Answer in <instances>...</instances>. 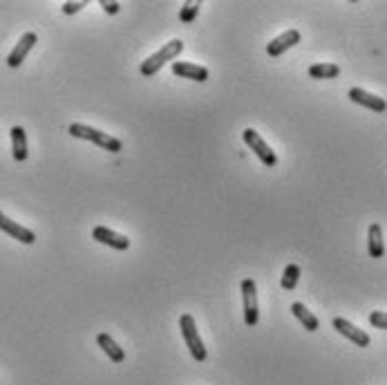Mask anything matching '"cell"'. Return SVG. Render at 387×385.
I'll return each instance as SVG.
<instances>
[{"label": "cell", "mask_w": 387, "mask_h": 385, "mask_svg": "<svg viewBox=\"0 0 387 385\" xmlns=\"http://www.w3.org/2000/svg\"><path fill=\"white\" fill-rule=\"evenodd\" d=\"M340 74V67L336 63H313L309 67L311 79H336Z\"/></svg>", "instance_id": "17"}, {"label": "cell", "mask_w": 387, "mask_h": 385, "mask_svg": "<svg viewBox=\"0 0 387 385\" xmlns=\"http://www.w3.org/2000/svg\"><path fill=\"white\" fill-rule=\"evenodd\" d=\"M367 251H370V258H376V260L385 256L383 229L379 222L370 224V231H367Z\"/></svg>", "instance_id": "13"}, {"label": "cell", "mask_w": 387, "mask_h": 385, "mask_svg": "<svg viewBox=\"0 0 387 385\" xmlns=\"http://www.w3.org/2000/svg\"><path fill=\"white\" fill-rule=\"evenodd\" d=\"M85 7V3L83 0H76V3H63V14L65 16H72V14H76V12H81V9Z\"/></svg>", "instance_id": "21"}, {"label": "cell", "mask_w": 387, "mask_h": 385, "mask_svg": "<svg viewBox=\"0 0 387 385\" xmlns=\"http://www.w3.org/2000/svg\"><path fill=\"white\" fill-rule=\"evenodd\" d=\"M12 152H14V159L16 161H25L27 155H30V150H27V134L23 125H14L12 128Z\"/></svg>", "instance_id": "14"}, {"label": "cell", "mask_w": 387, "mask_h": 385, "mask_svg": "<svg viewBox=\"0 0 387 385\" xmlns=\"http://www.w3.org/2000/svg\"><path fill=\"white\" fill-rule=\"evenodd\" d=\"M298 43H300V32L298 30H286L284 34L275 36V39L266 45V54L271 59H278V56H282L286 50L295 48Z\"/></svg>", "instance_id": "7"}, {"label": "cell", "mask_w": 387, "mask_h": 385, "mask_svg": "<svg viewBox=\"0 0 387 385\" xmlns=\"http://www.w3.org/2000/svg\"><path fill=\"white\" fill-rule=\"evenodd\" d=\"M67 132L72 134V137H76V139L92 141L94 146L103 148L107 152H119L123 148V143L116 137H112V134H105V132L96 130V128H90V125H85V123H70Z\"/></svg>", "instance_id": "1"}, {"label": "cell", "mask_w": 387, "mask_h": 385, "mask_svg": "<svg viewBox=\"0 0 387 385\" xmlns=\"http://www.w3.org/2000/svg\"><path fill=\"white\" fill-rule=\"evenodd\" d=\"M298 280H300V267L298 264H286V269H284V273H282V280H280V284H282V289H286V291H291V289H295V284H298Z\"/></svg>", "instance_id": "18"}, {"label": "cell", "mask_w": 387, "mask_h": 385, "mask_svg": "<svg viewBox=\"0 0 387 385\" xmlns=\"http://www.w3.org/2000/svg\"><path fill=\"white\" fill-rule=\"evenodd\" d=\"M36 41H39V36H36L34 32H27L23 34V39L16 43V48L9 52V56H7V65L9 67H21L23 65V61L27 59V54L32 52V48L36 45Z\"/></svg>", "instance_id": "9"}, {"label": "cell", "mask_w": 387, "mask_h": 385, "mask_svg": "<svg viewBox=\"0 0 387 385\" xmlns=\"http://www.w3.org/2000/svg\"><path fill=\"white\" fill-rule=\"evenodd\" d=\"M291 313L302 322L304 329H307V331H316V329H320V320H318L316 316H313V313H311L307 307H304L302 302H293V304H291Z\"/></svg>", "instance_id": "16"}, {"label": "cell", "mask_w": 387, "mask_h": 385, "mask_svg": "<svg viewBox=\"0 0 387 385\" xmlns=\"http://www.w3.org/2000/svg\"><path fill=\"white\" fill-rule=\"evenodd\" d=\"M96 343H98V347L103 349L105 356L110 358L112 363H123L125 352H123L119 345H116V340H114L110 334H98V336H96Z\"/></svg>", "instance_id": "15"}, {"label": "cell", "mask_w": 387, "mask_h": 385, "mask_svg": "<svg viewBox=\"0 0 387 385\" xmlns=\"http://www.w3.org/2000/svg\"><path fill=\"white\" fill-rule=\"evenodd\" d=\"M0 231H5L7 236H12L14 240L23 242V244H34V242H36L34 231L25 229L23 224H18L14 220H9L5 213H0Z\"/></svg>", "instance_id": "11"}, {"label": "cell", "mask_w": 387, "mask_h": 385, "mask_svg": "<svg viewBox=\"0 0 387 385\" xmlns=\"http://www.w3.org/2000/svg\"><path fill=\"white\" fill-rule=\"evenodd\" d=\"M200 7L202 3H184V7L179 9V21L184 25H191L197 18V14H200Z\"/></svg>", "instance_id": "19"}, {"label": "cell", "mask_w": 387, "mask_h": 385, "mask_svg": "<svg viewBox=\"0 0 387 385\" xmlns=\"http://www.w3.org/2000/svg\"><path fill=\"white\" fill-rule=\"evenodd\" d=\"M182 50H184V43L179 41V39L166 43L159 52H155V54H152V56H148L146 61L141 63L139 72H141L143 76H152V74H157V72H159L161 67H164L168 61H175V59L179 56V54H182Z\"/></svg>", "instance_id": "2"}, {"label": "cell", "mask_w": 387, "mask_h": 385, "mask_svg": "<svg viewBox=\"0 0 387 385\" xmlns=\"http://www.w3.org/2000/svg\"><path fill=\"white\" fill-rule=\"evenodd\" d=\"M101 7L107 14H119V9H121V5L114 3V0H101Z\"/></svg>", "instance_id": "22"}, {"label": "cell", "mask_w": 387, "mask_h": 385, "mask_svg": "<svg viewBox=\"0 0 387 385\" xmlns=\"http://www.w3.org/2000/svg\"><path fill=\"white\" fill-rule=\"evenodd\" d=\"M92 238L96 242H101V244L105 247H112L116 251H125V249H130V240L121 236V233H116L112 229H107V227H94L92 229Z\"/></svg>", "instance_id": "10"}, {"label": "cell", "mask_w": 387, "mask_h": 385, "mask_svg": "<svg viewBox=\"0 0 387 385\" xmlns=\"http://www.w3.org/2000/svg\"><path fill=\"white\" fill-rule=\"evenodd\" d=\"M173 74L197 81V83H204V81L209 79V67L193 65V63H188V61H173Z\"/></svg>", "instance_id": "12"}, {"label": "cell", "mask_w": 387, "mask_h": 385, "mask_svg": "<svg viewBox=\"0 0 387 385\" xmlns=\"http://www.w3.org/2000/svg\"><path fill=\"white\" fill-rule=\"evenodd\" d=\"M347 96L352 98L354 103L363 105V107H367V110H372V112H385L387 110V101L383 96H376V94L367 92V90H363V87H352Z\"/></svg>", "instance_id": "8"}, {"label": "cell", "mask_w": 387, "mask_h": 385, "mask_svg": "<svg viewBox=\"0 0 387 385\" xmlns=\"http://www.w3.org/2000/svg\"><path fill=\"white\" fill-rule=\"evenodd\" d=\"M370 322L376 329H387V311H372Z\"/></svg>", "instance_id": "20"}, {"label": "cell", "mask_w": 387, "mask_h": 385, "mask_svg": "<svg viewBox=\"0 0 387 385\" xmlns=\"http://www.w3.org/2000/svg\"><path fill=\"white\" fill-rule=\"evenodd\" d=\"M331 325H334V329L338 331V334H343L345 338L352 340L354 345H358V347H370V343H372L370 334H367V331H363V329H358V327L352 325L349 320H345V318H334V322H331Z\"/></svg>", "instance_id": "6"}, {"label": "cell", "mask_w": 387, "mask_h": 385, "mask_svg": "<svg viewBox=\"0 0 387 385\" xmlns=\"http://www.w3.org/2000/svg\"><path fill=\"white\" fill-rule=\"evenodd\" d=\"M242 139H244V143L251 148L258 155V159L262 161L264 166H269V168H273L275 164H278V157H275V152L269 148V143L260 137V134L253 130V128H247L244 132H242Z\"/></svg>", "instance_id": "5"}, {"label": "cell", "mask_w": 387, "mask_h": 385, "mask_svg": "<svg viewBox=\"0 0 387 385\" xmlns=\"http://www.w3.org/2000/svg\"><path fill=\"white\" fill-rule=\"evenodd\" d=\"M242 302H244V322L249 327H255L260 320V307H258V284L253 278L242 280Z\"/></svg>", "instance_id": "4"}, {"label": "cell", "mask_w": 387, "mask_h": 385, "mask_svg": "<svg viewBox=\"0 0 387 385\" xmlns=\"http://www.w3.org/2000/svg\"><path fill=\"white\" fill-rule=\"evenodd\" d=\"M179 329H182V336L186 340L188 349H191V354L195 361L204 363L206 361V347H204V340L200 336V331L195 327V318L191 313H182V318H179Z\"/></svg>", "instance_id": "3"}]
</instances>
